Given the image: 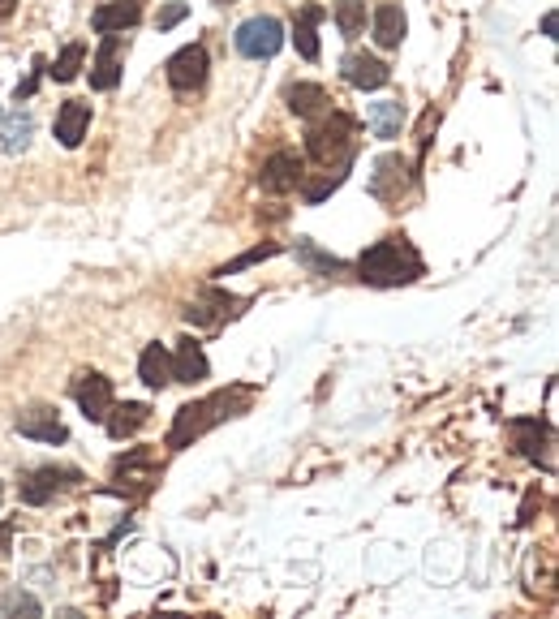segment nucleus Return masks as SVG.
<instances>
[{
	"mask_svg": "<svg viewBox=\"0 0 559 619\" xmlns=\"http://www.w3.org/2000/svg\"><path fill=\"white\" fill-rule=\"evenodd\" d=\"M250 387H233V392H215L207 400H194V405H181L177 409V422L168 430V448H190L194 439H203L211 426L228 422V417L246 413L250 409Z\"/></svg>",
	"mask_w": 559,
	"mask_h": 619,
	"instance_id": "f257e3e1",
	"label": "nucleus"
},
{
	"mask_svg": "<svg viewBox=\"0 0 559 619\" xmlns=\"http://www.w3.org/2000/svg\"><path fill=\"white\" fill-rule=\"evenodd\" d=\"M426 271L422 254L409 246L405 237H383L375 241L362 258H357V276L375 289H396V284H413Z\"/></svg>",
	"mask_w": 559,
	"mask_h": 619,
	"instance_id": "f03ea898",
	"label": "nucleus"
},
{
	"mask_svg": "<svg viewBox=\"0 0 559 619\" xmlns=\"http://www.w3.org/2000/svg\"><path fill=\"white\" fill-rule=\"evenodd\" d=\"M357 151V125L344 112H319V121L306 129V155L319 168H349Z\"/></svg>",
	"mask_w": 559,
	"mask_h": 619,
	"instance_id": "7ed1b4c3",
	"label": "nucleus"
},
{
	"mask_svg": "<svg viewBox=\"0 0 559 619\" xmlns=\"http://www.w3.org/2000/svg\"><path fill=\"white\" fill-rule=\"evenodd\" d=\"M82 482V469L74 465H39V469H26L18 491H22V503H31V508H43V503H52L61 491Z\"/></svg>",
	"mask_w": 559,
	"mask_h": 619,
	"instance_id": "20e7f679",
	"label": "nucleus"
},
{
	"mask_svg": "<svg viewBox=\"0 0 559 619\" xmlns=\"http://www.w3.org/2000/svg\"><path fill=\"white\" fill-rule=\"evenodd\" d=\"M233 43H237L241 56H250V61H263V56H276V52H280L284 26H280V18H271V13H258V18H250V22L237 26Z\"/></svg>",
	"mask_w": 559,
	"mask_h": 619,
	"instance_id": "39448f33",
	"label": "nucleus"
},
{
	"mask_svg": "<svg viewBox=\"0 0 559 619\" xmlns=\"http://www.w3.org/2000/svg\"><path fill=\"white\" fill-rule=\"evenodd\" d=\"M413 190V164L405 155H383L375 160V172H370V194L379 198V203H400Z\"/></svg>",
	"mask_w": 559,
	"mask_h": 619,
	"instance_id": "423d86ee",
	"label": "nucleus"
},
{
	"mask_svg": "<svg viewBox=\"0 0 559 619\" xmlns=\"http://www.w3.org/2000/svg\"><path fill=\"white\" fill-rule=\"evenodd\" d=\"M168 86L177 95H194L207 86V48L203 43H190L168 61Z\"/></svg>",
	"mask_w": 559,
	"mask_h": 619,
	"instance_id": "0eeeda50",
	"label": "nucleus"
},
{
	"mask_svg": "<svg viewBox=\"0 0 559 619\" xmlns=\"http://www.w3.org/2000/svg\"><path fill=\"white\" fill-rule=\"evenodd\" d=\"M69 396L78 400V409L91 417V422H104V413L112 405V379H104V374L95 370H82L74 383H69Z\"/></svg>",
	"mask_w": 559,
	"mask_h": 619,
	"instance_id": "6e6552de",
	"label": "nucleus"
},
{
	"mask_svg": "<svg viewBox=\"0 0 559 619\" xmlns=\"http://www.w3.org/2000/svg\"><path fill=\"white\" fill-rule=\"evenodd\" d=\"M301 181H306V168H301L297 151H276L263 164V172H258V185H263L267 194H289V190H297Z\"/></svg>",
	"mask_w": 559,
	"mask_h": 619,
	"instance_id": "1a4fd4ad",
	"label": "nucleus"
},
{
	"mask_svg": "<svg viewBox=\"0 0 559 619\" xmlns=\"http://www.w3.org/2000/svg\"><path fill=\"white\" fill-rule=\"evenodd\" d=\"M246 306L241 297H233V293H220V289H207L203 297L194 301L190 310H185V319H190L194 327H220L224 319H233V314Z\"/></svg>",
	"mask_w": 559,
	"mask_h": 619,
	"instance_id": "9d476101",
	"label": "nucleus"
},
{
	"mask_svg": "<svg viewBox=\"0 0 559 619\" xmlns=\"http://www.w3.org/2000/svg\"><path fill=\"white\" fill-rule=\"evenodd\" d=\"M340 74L349 86H357V91H379V86H387V78H392V69H387L379 56H366V52H349L340 61Z\"/></svg>",
	"mask_w": 559,
	"mask_h": 619,
	"instance_id": "9b49d317",
	"label": "nucleus"
},
{
	"mask_svg": "<svg viewBox=\"0 0 559 619\" xmlns=\"http://www.w3.org/2000/svg\"><path fill=\"white\" fill-rule=\"evenodd\" d=\"M18 435L22 439H39V443H65L69 430H65L61 417H56V409L35 405V409L18 413Z\"/></svg>",
	"mask_w": 559,
	"mask_h": 619,
	"instance_id": "f8f14e48",
	"label": "nucleus"
},
{
	"mask_svg": "<svg viewBox=\"0 0 559 619\" xmlns=\"http://www.w3.org/2000/svg\"><path fill=\"white\" fill-rule=\"evenodd\" d=\"M211 374L207 366V353H203V344L198 340H181L177 344V353H172V383H203Z\"/></svg>",
	"mask_w": 559,
	"mask_h": 619,
	"instance_id": "ddd939ff",
	"label": "nucleus"
},
{
	"mask_svg": "<svg viewBox=\"0 0 559 619\" xmlns=\"http://www.w3.org/2000/svg\"><path fill=\"white\" fill-rule=\"evenodd\" d=\"M121 82V35H104L95 52V69H91V86L95 91H112Z\"/></svg>",
	"mask_w": 559,
	"mask_h": 619,
	"instance_id": "4468645a",
	"label": "nucleus"
},
{
	"mask_svg": "<svg viewBox=\"0 0 559 619\" xmlns=\"http://www.w3.org/2000/svg\"><path fill=\"white\" fill-rule=\"evenodd\" d=\"M147 422H151V405H138V400H129V405H108V413H104V426H108L112 439L138 435Z\"/></svg>",
	"mask_w": 559,
	"mask_h": 619,
	"instance_id": "2eb2a0df",
	"label": "nucleus"
},
{
	"mask_svg": "<svg viewBox=\"0 0 559 619\" xmlns=\"http://www.w3.org/2000/svg\"><path fill=\"white\" fill-rule=\"evenodd\" d=\"M112 482H134L138 491H147V486L155 482V456L147 448H134L125 460H117V469H112ZM121 486H112V491H121Z\"/></svg>",
	"mask_w": 559,
	"mask_h": 619,
	"instance_id": "dca6fc26",
	"label": "nucleus"
},
{
	"mask_svg": "<svg viewBox=\"0 0 559 619\" xmlns=\"http://www.w3.org/2000/svg\"><path fill=\"white\" fill-rule=\"evenodd\" d=\"M138 379L151 387V392H164V387L172 383V353L164 349V344H147L138 357Z\"/></svg>",
	"mask_w": 559,
	"mask_h": 619,
	"instance_id": "f3484780",
	"label": "nucleus"
},
{
	"mask_svg": "<svg viewBox=\"0 0 559 619\" xmlns=\"http://www.w3.org/2000/svg\"><path fill=\"white\" fill-rule=\"evenodd\" d=\"M86 125H91V104H82V99H69L56 112V138H61V147H78L86 138Z\"/></svg>",
	"mask_w": 559,
	"mask_h": 619,
	"instance_id": "a211bd4d",
	"label": "nucleus"
},
{
	"mask_svg": "<svg viewBox=\"0 0 559 619\" xmlns=\"http://www.w3.org/2000/svg\"><path fill=\"white\" fill-rule=\"evenodd\" d=\"M366 125H370V134L383 138V142L400 138V125H405V104H400V99H379V104L366 108Z\"/></svg>",
	"mask_w": 559,
	"mask_h": 619,
	"instance_id": "6ab92c4d",
	"label": "nucleus"
},
{
	"mask_svg": "<svg viewBox=\"0 0 559 619\" xmlns=\"http://www.w3.org/2000/svg\"><path fill=\"white\" fill-rule=\"evenodd\" d=\"M31 134H35L31 112H22V108L0 112V151H9V155L26 151V142H31Z\"/></svg>",
	"mask_w": 559,
	"mask_h": 619,
	"instance_id": "aec40b11",
	"label": "nucleus"
},
{
	"mask_svg": "<svg viewBox=\"0 0 559 619\" xmlns=\"http://www.w3.org/2000/svg\"><path fill=\"white\" fill-rule=\"evenodd\" d=\"M142 18V5L138 0H112V5H104V9H95V31L99 35H121L125 26H134Z\"/></svg>",
	"mask_w": 559,
	"mask_h": 619,
	"instance_id": "412c9836",
	"label": "nucleus"
},
{
	"mask_svg": "<svg viewBox=\"0 0 559 619\" xmlns=\"http://www.w3.org/2000/svg\"><path fill=\"white\" fill-rule=\"evenodd\" d=\"M284 99H289V108L297 112V117H306V121H314L319 112L332 108V95H327L319 82H297V86H289V95Z\"/></svg>",
	"mask_w": 559,
	"mask_h": 619,
	"instance_id": "4be33fe9",
	"label": "nucleus"
},
{
	"mask_svg": "<svg viewBox=\"0 0 559 619\" xmlns=\"http://www.w3.org/2000/svg\"><path fill=\"white\" fill-rule=\"evenodd\" d=\"M370 22H375V43L383 52L400 48V39H405V13H400V5H379L370 13Z\"/></svg>",
	"mask_w": 559,
	"mask_h": 619,
	"instance_id": "5701e85b",
	"label": "nucleus"
},
{
	"mask_svg": "<svg viewBox=\"0 0 559 619\" xmlns=\"http://www.w3.org/2000/svg\"><path fill=\"white\" fill-rule=\"evenodd\" d=\"M319 22H323V9L319 5H306L301 9V18L293 26V43H297V52L306 56V61H319Z\"/></svg>",
	"mask_w": 559,
	"mask_h": 619,
	"instance_id": "b1692460",
	"label": "nucleus"
},
{
	"mask_svg": "<svg viewBox=\"0 0 559 619\" xmlns=\"http://www.w3.org/2000/svg\"><path fill=\"white\" fill-rule=\"evenodd\" d=\"M297 263L310 271V276H336V271H344V263L336 254H323L314 241H297Z\"/></svg>",
	"mask_w": 559,
	"mask_h": 619,
	"instance_id": "393cba45",
	"label": "nucleus"
},
{
	"mask_svg": "<svg viewBox=\"0 0 559 619\" xmlns=\"http://www.w3.org/2000/svg\"><path fill=\"white\" fill-rule=\"evenodd\" d=\"M366 0H340L336 5V26H340V35L344 39H357V35H366Z\"/></svg>",
	"mask_w": 559,
	"mask_h": 619,
	"instance_id": "a878e982",
	"label": "nucleus"
},
{
	"mask_svg": "<svg viewBox=\"0 0 559 619\" xmlns=\"http://www.w3.org/2000/svg\"><path fill=\"white\" fill-rule=\"evenodd\" d=\"M344 172H349V168H327L319 181H301V198H306L310 207H319L327 194L340 190V185H344Z\"/></svg>",
	"mask_w": 559,
	"mask_h": 619,
	"instance_id": "bb28decb",
	"label": "nucleus"
},
{
	"mask_svg": "<svg viewBox=\"0 0 559 619\" xmlns=\"http://www.w3.org/2000/svg\"><path fill=\"white\" fill-rule=\"evenodd\" d=\"M82 61H86V48H82V43H69V48L56 56V65L48 69V74H52L56 82H74L78 69H82Z\"/></svg>",
	"mask_w": 559,
	"mask_h": 619,
	"instance_id": "cd10ccee",
	"label": "nucleus"
},
{
	"mask_svg": "<svg viewBox=\"0 0 559 619\" xmlns=\"http://www.w3.org/2000/svg\"><path fill=\"white\" fill-rule=\"evenodd\" d=\"M271 254H280V246H258V250H250V254H241L237 263H228V267H220L215 276H233V271H241V267H250V263H258V258H271Z\"/></svg>",
	"mask_w": 559,
	"mask_h": 619,
	"instance_id": "c85d7f7f",
	"label": "nucleus"
},
{
	"mask_svg": "<svg viewBox=\"0 0 559 619\" xmlns=\"http://www.w3.org/2000/svg\"><path fill=\"white\" fill-rule=\"evenodd\" d=\"M0 611H31V615H39V602L26 598V594H9L5 602H0Z\"/></svg>",
	"mask_w": 559,
	"mask_h": 619,
	"instance_id": "c756f323",
	"label": "nucleus"
},
{
	"mask_svg": "<svg viewBox=\"0 0 559 619\" xmlns=\"http://www.w3.org/2000/svg\"><path fill=\"white\" fill-rule=\"evenodd\" d=\"M185 13H190L185 5H168V9H164V13H160V18H155V22H160V31H172V26H177V22L185 18Z\"/></svg>",
	"mask_w": 559,
	"mask_h": 619,
	"instance_id": "7c9ffc66",
	"label": "nucleus"
},
{
	"mask_svg": "<svg viewBox=\"0 0 559 619\" xmlns=\"http://www.w3.org/2000/svg\"><path fill=\"white\" fill-rule=\"evenodd\" d=\"M39 74H43V61H35V74H31V78H26V82H18V104H22V99H31V95H35Z\"/></svg>",
	"mask_w": 559,
	"mask_h": 619,
	"instance_id": "2f4dec72",
	"label": "nucleus"
},
{
	"mask_svg": "<svg viewBox=\"0 0 559 619\" xmlns=\"http://www.w3.org/2000/svg\"><path fill=\"white\" fill-rule=\"evenodd\" d=\"M13 534H18V525H13V521H0V559L9 555V546H13Z\"/></svg>",
	"mask_w": 559,
	"mask_h": 619,
	"instance_id": "473e14b6",
	"label": "nucleus"
},
{
	"mask_svg": "<svg viewBox=\"0 0 559 619\" xmlns=\"http://www.w3.org/2000/svg\"><path fill=\"white\" fill-rule=\"evenodd\" d=\"M13 5H18V0H0V18H9Z\"/></svg>",
	"mask_w": 559,
	"mask_h": 619,
	"instance_id": "72a5a7b5",
	"label": "nucleus"
}]
</instances>
